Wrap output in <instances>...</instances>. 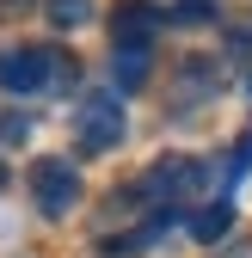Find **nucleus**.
<instances>
[{
	"label": "nucleus",
	"instance_id": "1",
	"mask_svg": "<svg viewBox=\"0 0 252 258\" xmlns=\"http://www.w3.org/2000/svg\"><path fill=\"white\" fill-rule=\"evenodd\" d=\"M215 172L209 160H191V154H166V160H154V166L142 172V184H136V197L142 203H154V209H178V203H197V197H209L215 190Z\"/></svg>",
	"mask_w": 252,
	"mask_h": 258
},
{
	"label": "nucleus",
	"instance_id": "2",
	"mask_svg": "<svg viewBox=\"0 0 252 258\" xmlns=\"http://www.w3.org/2000/svg\"><path fill=\"white\" fill-rule=\"evenodd\" d=\"M74 74V61L61 55L55 43H19V49H0V86L13 99H31V92H49Z\"/></svg>",
	"mask_w": 252,
	"mask_h": 258
},
{
	"label": "nucleus",
	"instance_id": "3",
	"mask_svg": "<svg viewBox=\"0 0 252 258\" xmlns=\"http://www.w3.org/2000/svg\"><path fill=\"white\" fill-rule=\"evenodd\" d=\"M74 142H80V154H105V148L123 142V105H117V92H86V99H80Z\"/></svg>",
	"mask_w": 252,
	"mask_h": 258
},
{
	"label": "nucleus",
	"instance_id": "4",
	"mask_svg": "<svg viewBox=\"0 0 252 258\" xmlns=\"http://www.w3.org/2000/svg\"><path fill=\"white\" fill-rule=\"evenodd\" d=\"M31 197H37V209L49 221H61L80 203V172L68 166V160H37V166H31Z\"/></svg>",
	"mask_w": 252,
	"mask_h": 258
},
{
	"label": "nucleus",
	"instance_id": "5",
	"mask_svg": "<svg viewBox=\"0 0 252 258\" xmlns=\"http://www.w3.org/2000/svg\"><path fill=\"white\" fill-rule=\"evenodd\" d=\"M234 228V209H228V197H215V203H203L197 215H191V240H203V246H215Z\"/></svg>",
	"mask_w": 252,
	"mask_h": 258
},
{
	"label": "nucleus",
	"instance_id": "6",
	"mask_svg": "<svg viewBox=\"0 0 252 258\" xmlns=\"http://www.w3.org/2000/svg\"><path fill=\"white\" fill-rule=\"evenodd\" d=\"M111 55H117V86H142L148 61H154V43H111Z\"/></svg>",
	"mask_w": 252,
	"mask_h": 258
},
{
	"label": "nucleus",
	"instance_id": "7",
	"mask_svg": "<svg viewBox=\"0 0 252 258\" xmlns=\"http://www.w3.org/2000/svg\"><path fill=\"white\" fill-rule=\"evenodd\" d=\"M111 43H154V13L148 7H123L111 25Z\"/></svg>",
	"mask_w": 252,
	"mask_h": 258
},
{
	"label": "nucleus",
	"instance_id": "8",
	"mask_svg": "<svg viewBox=\"0 0 252 258\" xmlns=\"http://www.w3.org/2000/svg\"><path fill=\"white\" fill-rule=\"evenodd\" d=\"M43 13H49L55 31H80L92 19V0H43Z\"/></svg>",
	"mask_w": 252,
	"mask_h": 258
},
{
	"label": "nucleus",
	"instance_id": "9",
	"mask_svg": "<svg viewBox=\"0 0 252 258\" xmlns=\"http://www.w3.org/2000/svg\"><path fill=\"white\" fill-rule=\"evenodd\" d=\"M203 92H215V74L203 68V61H191V74H184V86L172 92V105H178V111H191V105L203 99Z\"/></svg>",
	"mask_w": 252,
	"mask_h": 258
},
{
	"label": "nucleus",
	"instance_id": "10",
	"mask_svg": "<svg viewBox=\"0 0 252 258\" xmlns=\"http://www.w3.org/2000/svg\"><path fill=\"white\" fill-rule=\"evenodd\" d=\"M0 136H7V142H19V136H25V117H0Z\"/></svg>",
	"mask_w": 252,
	"mask_h": 258
},
{
	"label": "nucleus",
	"instance_id": "11",
	"mask_svg": "<svg viewBox=\"0 0 252 258\" xmlns=\"http://www.w3.org/2000/svg\"><path fill=\"white\" fill-rule=\"evenodd\" d=\"M37 0H0V13H31Z\"/></svg>",
	"mask_w": 252,
	"mask_h": 258
},
{
	"label": "nucleus",
	"instance_id": "12",
	"mask_svg": "<svg viewBox=\"0 0 252 258\" xmlns=\"http://www.w3.org/2000/svg\"><path fill=\"white\" fill-rule=\"evenodd\" d=\"M222 258H252V240H240V246H228Z\"/></svg>",
	"mask_w": 252,
	"mask_h": 258
},
{
	"label": "nucleus",
	"instance_id": "13",
	"mask_svg": "<svg viewBox=\"0 0 252 258\" xmlns=\"http://www.w3.org/2000/svg\"><path fill=\"white\" fill-rule=\"evenodd\" d=\"M0 190H7V160H0Z\"/></svg>",
	"mask_w": 252,
	"mask_h": 258
}]
</instances>
